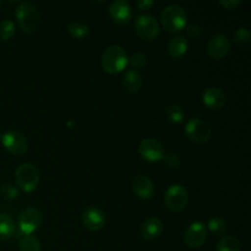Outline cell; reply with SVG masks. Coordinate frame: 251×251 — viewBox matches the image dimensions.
Wrapping results in <instances>:
<instances>
[{
	"label": "cell",
	"instance_id": "24",
	"mask_svg": "<svg viewBox=\"0 0 251 251\" xmlns=\"http://www.w3.org/2000/svg\"><path fill=\"white\" fill-rule=\"evenodd\" d=\"M20 250L21 251H41V243L34 235H24L20 239Z\"/></svg>",
	"mask_w": 251,
	"mask_h": 251
},
{
	"label": "cell",
	"instance_id": "11",
	"mask_svg": "<svg viewBox=\"0 0 251 251\" xmlns=\"http://www.w3.org/2000/svg\"><path fill=\"white\" fill-rule=\"evenodd\" d=\"M139 152L144 159L149 162H158L163 159L164 156V147L158 140L149 139L142 140L139 146Z\"/></svg>",
	"mask_w": 251,
	"mask_h": 251
},
{
	"label": "cell",
	"instance_id": "8",
	"mask_svg": "<svg viewBox=\"0 0 251 251\" xmlns=\"http://www.w3.org/2000/svg\"><path fill=\"white\" fill-rule=\"evenodd\" d=\"M135 32L145 41H153L159 34V25L151 15H141L135 20Z\"/></svg>",
	"mask_w": 251,
	"mask_h": 251
},
{
	"label": "cell",
	"instance_id": "18",
	"mask_svg": "<svg viewBox=\"0 0 251 251\" xmlns=\"http://www.w3.org/2000/svg\"><path fill=\"white\" fill-rule=\"evenodd\" d=\"M189 49V42L184 36H176L169 41L168 43V54L172 59L183 58Z\"/></svg>",
	"mask_w": 251,
	"mask_h": 251
},
{
	"label": "cell",
	"instance_id": "7",
	"mask_svg": "<svg viewBox=\"0 0 251 251\" xmlns=\"http://www.w3.org/2000/svg\"><path fill=\"white\" fill-rule=\"evenodd\" d=\"M185 134L194 142L203 144V142H207L210 140L212 129L206 120L200 119V118H194L186 123Z\"/></svg>",
	"mask_w": 251,
	"mask_h": 251
},
{
	"label": "cell",
	"instance_id": "3",
	"mask_svg": "<svg viewBox=\"0 0 251 251\" xmlns=\"http://www.w3.org/2000/svg\"><path fill=\"white\" fill-rule=\"evenodd\" d=\"M188 21L186 11L180 5H168L161 14V22L168 32H179L185 27Z\"/></svg>",
	"mask_w": 251,
	"mask_h": 251
},
{
	"label": "cell",
	"instance_id": "31",
	"mask_svg": "<svg viewBox=\"0 0 251 251\" xmlns=\"http://www.w3.org/2000/svg\"><path fill=\"white\" fill-rule=\"evenodd\" d=\"M186 31H188V36L190 37V38L196 39L201 36V33H202V27L198 24H191L189 25Z\"/></svg>",
	"mask_w": 251,
	"mask_h": 251
},
{
	"label": "cell",
	"instance_id": "4",
	"mask_svg": "<svg viewBox=\"0 0 251 251\" xmlns=\"http://www.w3.org/2000/svg\"><path fill=\"white\" fill-rule=\"evenodd\" d=\"M15 180L17 186L26 193H32L37 189L39 183V172L33 164L24 163L17 167L15 172Z\"/></svg>",
	"mask_w": 251,
	"mask_h": 251
},
{
	"label": "cell",
	"instance_id": "23",
	"mask_svg": "<svg viewBox=\"0 0 251 251\" xmlns=\"http://www.w3.org/2000/svg\"><path fill=\"white\" fill-rule=\"evenodd\" d=\"M166 117L167 119L169 120L173 124H180L184 120V117H185V113H184V109L178 104H172L167 108L166 110Z\"/></svg>",
	"mask_w": 251,
	"mask_h": 251
},
{
	"label": "cell",
	"instance_id": "10",
	"mask_svg": "<svg viewBox=\"0 0 251 251\" xmlns=\"http://www.w3.org/2000/svg\"><path fill=\"white\" fill-rule=\"evenodd\" d=\"M230 50V41L226 34H213L207 43V54L215 60L225 58Z\"/></svg>",
	"mask_w": 251,
	"mask_h": 251
},
{
	"label": "cell",
	"instance_id": "15",
	"mask_svg": "<svg viewBox=\"0 0 251 251\" xmlns=\"http://www.w3.org/2000/svg\"><path fill=\"white\" fill-rule=\"evenodd\" d=\"M202 100L206 107L211 108V109H222L226 104V95L221 88L208 87L203 92Z\"/></svg>",
	"mask_w": 251,
	"mask_h": 251
},
{
	"label": "cell",
	"instance_id": "26",
	"mask_svg": "<svg viewBox=\"0 0 251 251\" xmlns=\"http://www.w3.org/2000/svg\"><path fill=\"white\" fill-rule=\"evenodd\" d=\"M15 33V24L11 20H4L0 24V38L2 41H9Z\"/></svg>",
	"mask_w": 251,
	"mask_h": 251
},
{
	"label": "cell",
	"instance_id": "12",
	"mask_svg": "<svg viewBox=\"0 0 251 251\" xmlns=\"http://www.w3.org/2000/svg\"><path fill=\"white\" fill-rule=\"evenodd\" d=\"M206 237H207V229L205 225L201 222H195L186 229L184 239H185V244L190 249H199L205 244Z\"/></svg>",
	"mask_w": 251,
	"mask_h": 251
},
{
	"label": "cell",
	"instance_id": "29",
	"mask_svg": "<svg viewBox=\"0 0 251 251\" xmlns=\"http://www.w3.org/2000/svg\"><path fill=\"white\" fill-rule=\"evenodd\" d=\"M127 64L135 69H141L147 64V56L144 53H135L127 58Z\"/></svg>",
	"mask_w": 251,
	"mask_h": 251
},
{
	"label": "cell",
	"instance_id": "27",
	"mask_svg": "<svg viewBox=\"0 0 251 251\" xmlns=\"http://www.w3.org/2000/svg\"><path fill=\"white\" fill-rule=\"evenodd\" d=\"M251 34L247 27H239L234 33V42L238 46H245L250 42Z\"/></svg>",
	"mask_w": 251,
	"mask_h": 251
},
{
	"label": "cell",
	"instance_id": "20",
	"mask_svg": "<svg viewBox=\"0 0 251 251\" xmlns=\"http://www.w3.org/2000/svg\"><path fill=\"white\" fill-rule=\"evenodd\" d=\"M16 232V225L11 217L0 213V242L10 239Z\"/></svg>",
	"mask_w": 251,
	"mask_h": 251
},
{
	"label": "cell",
	"instance_id": "6",
	"mask_svg": "<svg viewBox=\"0 0 251 251\" xmlns=\"http://www.w3.org/2000/svg\"><path fill=\"white\" fill-rule=\"evenodd\" d=\"M43 221V216L42 212L36 207H28L25 208L19 216V233L24 235H31L34 230L39 228Z\"/></svg>",
	"mask_w": 251,
	"mask_h": 251
},
{
	"label": "cell",
	"instance_id": "33",
	"mask_svg": "<svg viewBox=\"0 0 251 251\" xmlns=\"http://www.w3.org/2000/svg\"><path fill=\"white\" fill-rule=\"evenodd\" d=\"M153 5V1L152 0H137L136 1V6L139 7L140 10H146L149 9L150 6Z\"/></svg>",
	"mask_w": 251,
	"mask_h": 251
},
{
	"label": "cell",
	"instance_id": "2",
	"mask_svg": "<svg viewBox=\"0 0 251 251\" xmlns=\"http://www.w3.org/2000/svg\"><path fill=\"white\" fill-rule=\"evenodd\" d=\"M100 64L105 73L115 75L126 68L127 55L120 46H110L102 54Z\"/></svg>",
	"mask_w": 251,
	"mask_h": 251
},
{
	"label": "cell",
	"instance_id": "9",
	"mask_svg": "<svg viewBox=\"0 0 251 251\" xmlns=\"http://www.w3.org/2000/svg\"><path fill=\"white\" fill-rule=\"evenodd\" d=\"M1 142L2 146L10 153L16 154V156L24 154L28 149V142H27L26 136L20 131H15V130L5 132L1 136Z\"/></svg>",
	"mask_w": 251,
	"mask_h": 251
},
{
	"label": "cell",
	"instance_id": "25",
	"mask_svg": "<svg viewBox=\"0 0 251 251\" xmlns=\"http://www.w3.org/2000/svg\"><path fill=\"white\" fill-rule=\"evenodd\" d=\"M68 31L74 38H83L88 34V26L87 25L82 24V22H77V21H74L71 24H69L68 26Z\"/></svg>",
	"mask_w": 251,
	"mask_h": 251
},
{
	"label": "cell",
	"instance_id": "34",
	"mask_svg": "<svg viewBox=\"0 0 251 251\" xmlns=\"http://www.w3.org/2000/svg\"><path fill=\"white\" fill-rule=\"evenodd\" d=\"M0 140H1V135H0Z\"/></svg>",
	"mask_w": 251,
	"mask_h": 251
},
{
	"label": "cell",
	"instance_id": "30",
	"mask_svg": "<svg viewBox=\"0 0 251 251\" xmlns=\"http://www.w3.org/2000/svg\"><path fill=\"white\" fill-rule=\"evenodd\" d=\"M163 159H164V163L167 164V167L171 169L176 168V167L180 164V159H179V157L176 156V153L166 154V156H163Z\"/></svg>",
	"mask_w": 251,
	"mask_h": 251
},
{
	"label": "cell",
	"instance_id": "35",
	"mask_svg": "<svg viewBox=\"0 0 251 251\" xmlns=\"http://www.w3.org/2000/svg\"><path fill=\"white\" fill-rule=\"evenodd\" d=\"M0 6H1V1H0Z\"/></svg>",
	"mask_w": 251,
	"mask_h": 251
},
{
	"label": "cell",
	"instance_id": "1",
	"mask_svg": "<svg viewBox=\"0 0 251 251\" xmlns=\"http://www.w3.org/2000/svg\"><path fill=\"white\" fill-rule=\"evenodd\" d=\"M15 17L20 28L26 33L37 31L41 26V14L32 2H20L15 9Z\"/></svg>",
	"mask_w": 251,
	"mask_h": 251
},
{
	"label": "cell",
	"instance_id": "28",
	"mask_svg": "<svg viewBox=\"0 0 251 251\" xmlns=\"http://www.w3.org/2000/svg\"><path fill=\"white\" fill-rule=\"evenodd\" d=\"M0 195L6 200H14L19 196V190L12 184H2L0 186Z\"/></svg>",
	"mask_w": 251,
	"mask_h": 251
},
{
	"label": "cell",
	"instance_id": "13",
	"mask_svg": "<svg viewBox=\"0 0 251 251\" xmlns=\"http://www.w3.org/2000/svg\"><path fill=\"white\" fill-rule=\"evenodd\" d=\"M82 223L88 230H92V232L100 230L105 225L104 212L95 206L87 207L82 213Z\"/></svg>",
	"mask_w": 251,
	"mask_h": 251
},
{
	"label": "cell",
	"instance_id": "21",
	"mask_svg": "<svg viewBox=\"0 0 251 251\" xmlns=\"http://www.w3.org/2000/svg\"><path fill=\"white\" fill-rule=\"evenodd\" d=\"M242 250V244L239 239L234 235H227L223 237L222 240L218 243L217 251H240Z\"/></svg>",
	"mask_w": 251,
	"mask_h": 251
},
{
	"label": "cell",
	"instance_id": "19",
	"mask_svg": "<svg viewBox=\"0 0 251 251\" xmlns=\"http://www.w3.org/2000/svg\"><path fill=\"white\" fill-rule=\"evenodd\" d=\"M142 83H144V78L139 71L134 70V69L125 71L124 76H123V85L129 92H137L141 88Z\"/></svg>",
	"mask_w": 251,
	"mask_h": 251
},
{
	"label": "cell",
	"instance_id": "17",
	"mask_svg": "<svg viewBox=\"0 0 251 251\" xmlns=\"http://www.w3.org/2000/svg\"><path fill=\"white\" fill-rule=\"evenodd\" d=\"M163 230V223L157 217H150L142 223L141 235L146 240H153L161 235Z\"/></svg>",
	"mask_w": 251,
	"mask_h": 251
},
{
	"label": "cell",
	"instance_id": "22",
	"mask_svg": "<svg viewBox=\"0 0 251 251\" xmlns=\"http://www.w3.org/2000/svg\"><path fill=\"white\" fill-rule=\"evenodd\" d=\"M208 229H210L211 233L216 235V237H222V235L226 234L227 232V222H226L223 218L221 217H212L210 221H208L207 225Z\"/></svg>",
	"mask_w": 251,
	"mask_h": 251
},
{
	"label": "cell",
	"instance_id": "5",
	"mask_svg": "<svg viewBox=\"0 0 251 251\" xmlns=\"http://www.w3.org/2000/svg\"><path fill=\"white\" fill-rule=\"evenodd\" d=\"M188 203V191L181 184H173L164 195V205L172 212H180Z\"/></svg>",
	"mask_w": 251,
	"mask_h": 251
},
{
	"label": "cell",
	"instance_id": "14",
	"mask_svg": "<svg viewBox=\"0 0 251 251\" xmlns=\"http://www.w3.org/2000/svg\"><path fill=\"white\" fill-rule=\"evenodd\" d=\"M109 16L114 22L120 25H126L131 21L132 10L127 1L117 0L109 6Z\"/></svg>",
	"mask_w": 251,
	"mask_h": 251
},
{
	"label": "cell",
	"instance_id": "32",
	"mask_svg": "<svg viewBox=\"0 0 251 251\" xmlns=\"http://www.w3.org/2000/svg\"><path fill=\"white\" fill-rule=\"evenodd\" d=\"M240 2H242L240 0H220V1H218V4H220L221 6L226 7V9L232 10V9H234V7L239 6Z\"/></svg>",
	"mask_w": 251,
	"mask_h": 251
},
{
	"label": "cell",
	"instance_id": "16",
	"mask_svg": "<svg viewBox=\"0 0 251 251\" xmlns=\"http://www.w3.org/2000/svg\"><path fill=\"white\" fill-rule=\"evenodd\" d=\"M132 191L141 200H150L153 195V183L147 176H139L132 180Z\"/></svg>",
	"mask_w": 251,
	"mask_h": 251
}]
</instances>
